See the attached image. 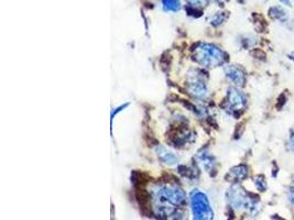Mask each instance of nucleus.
<instances>
[{"label":"nucleus","instance_id":"nucleus-5","mask_svg":"<svg viewBox=\"0 0 294 220\" xmlns=\"http://www.w3.org/2000/svg\"><path fill=\"white\" fill-rule=\"evenodd\" d=\"M226 75L229 78V80L235 83L236 85H239L242 86L245 83V75L244 73H242L239 69H237L235 66H230L228 67L227 70H226Z\"/></svg>","mask_w":294,"mask_h":220},{"label":"nucleus","instance_id":"nucleus-3","mask_svg":"<svg viewBox=\"0 0 294 220\" xmlns=\"http://www.w3.org/2000/svg\"><path fill=\"white\" fill-rule=\"evenodd\" d=\"M160 197L173 205H182L185 200V195L177 187H167L160 191Z\"/></svg>","mask_w":294,"mask_h":220},{"label":"nucleus","instance_id":"nucleus-9","mask_svg":"<svg viewBox=\"0 0 294 220\" xmlns=\"http://www.w3.org/2000/svg\"><path fill=\"white\" fill-rule=\"evenodd\" d=\"M189 3L192 6H195V7H199V6H205L207 0H189Z\"/></svg>","mask_w":294,"mask_h":220},{"label":"nucleus","instance_id":"nucleus-2","mask_svg":"<svg viewBox=\"0 0 294 220\" xmlns=\"http://www.w3.org/2000/svg\"><path fill=\"white\" fill-rule=\"evenodd\" d=\"M192 211L195 219H212L213 210L207 196L200 190H194L191 194Z\"/></svg>","mask_w":294,"mask_h":220},{"label":"nucleus","instance_id":"nucleus-8","mask_svg":"<svg viewBox=\"0 0 294 220\" xmlns=\"http://www.w3.org/2000/svg\"><path fill=\"white\" fill-rule=\"evenodd\" d=\"M230 174L235 177V179H242L247 175V167L246 166H237L234 167L233 170L230 171Z\"/></svg>","mask_w":294,"mask_h":220},{"label":"nucleus","instance_id":"nucleus-12","mask_svg":"<svg viewBox=\"0 0 294 220\" xmlns=\"http://www.w3.org/2000/svg\"><path fill=\"white\" fill-rule=\"evenodd\" d=\"M281 3H283L284 5H286V6H291L290 5V0H280Z\"/></svg>","mask_w":294,"mask_h":220},{"label":"nucleus","instance_id":"nucleus-10","mask_svg":"<svg viewBox=\"0 0 294 220\" xmlns=\"http://www.w3.org/2000/svg\"><path fill=\"white\" fill-rule=\"evenodd\" d=\"M290 199L294 204V184H292L291 188H290Z\"/></svg>","mask_w":294,"mask_h":220},{"label":"nucleus","instance_id":"nucleus-1","mask_svg":"<svg viewBox=\"0 0 294 220\" xmlns=\"http://www.w3.org/2000/svg\"><path fill=\"white\" fill-rule=\"evenodd\" d=\"M194 59L201 65L206 67H216L223 64L225 54L222 50L211 44H200L194 51Z\"/></svg>","mask_w":294,"mask_h":220},{"label":"nucleus","instance_id":"nucleus-7","mask_svg":"<svg viewBox=\"0 0 294 220\" xmlns=\"http://www.w3.org/2000/svg\"><path fill=\"white\" fill-rule=\"evenodd\" d=\"M162 7L166 11L177 13L181 8L180 0H162Z\"/></svg>","mask_w":294,"mask_h":220},{"label":"nucleus","instance_id":"nucleus-11","mask_svg":"<svg viewBox=\"0 0 294 220\" xmlns=\"http://www.w3.org/2000/svg\"><path fill=\"white\" fill-rule=\"evenodd\" d=\"M290 146H291V150L294 152V137L291 138V141H290Z\"/></svg>","mask_w":294,"mask_h":220},{"label":"nucleus","instance_id":"nucleus-4","mask_svg":"<svg viewBox=\"0 0 294 220\" xmlns=\"http://www.w3.org/2000/svg\"><path fill=\"white\" fill-rule=\"evenodd\" d=\"M228 98H229L230 107L235 110H240L244 108L246 105V97L237 89H234V88L229 89Z\"/></svg>","mask_w":294,"mask_h":220},{"label":"nucleus","instance_id":"nucleus-6","mask_svg":"<svg viewBox=\"0 0 294 220\" xmlns=\"http://www.w3.org/2000/svg\"><path fill=\"white\" fill-rule=\"evenodd\" d=\"M158 155H159L160 160L165 163V164H175L178 162V157L170 153L166 149L158 148Z\"/></svg>","mask_w":294,"mask_h":220}]
</instances>
